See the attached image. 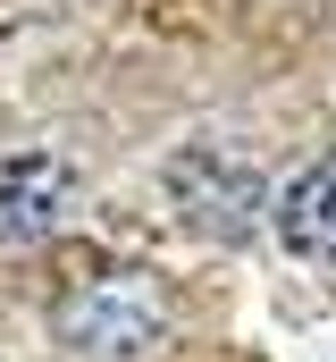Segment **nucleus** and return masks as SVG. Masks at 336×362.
<instances>
[{
    "label": "nucleus",
    "mask_w": 336,
    "mask_h": 362,
    "mask_svg": "<svg viewBox=\"0 0 336 362\" xmlns=\"http://www.w3.org/2000/svg\"><path fill=\"white\" fill-rule=\"evenodd\" d=\"M277 228H286V245H294L303 262L336 270V160H320V169L294 177L286 211H277Z\"/></svg>",
    "instance_id": "obj_2"
},
{
    "label": "nucleus",
    "mask_w": 336,
    "mask_h": 362,
    "mask_svg": "<svg viewBox=\"0 0 336 362\" xmlns=\"http://www.w3.org/2000/svg\"><path fill=\"white\" fill-rule=\"evenodd\" d=\"M68 211V177L59 160H8L0 169V236H51V219Z\"/></svg>",
    "instance_id": "obj_1"
}]
</instances>
